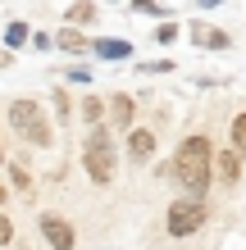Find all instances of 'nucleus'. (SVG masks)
Returning <instances> with one entry per match:
<instances>
[{
  "instance_id": "f257e3e1",
  "label": "nucleus",
  "mask_w": 246,
  "mask_h": 250,
  "mask_svg": "<svg viewBox=\"0 0 246 250\" xmlns=\"http://www.w3.org/2000/svg\"><path fill=\"white\" fill-rule=\"evenodd\" d=\"M169 173L178 178L182 196L205 200V191H210V182H214V146H210L205 132H192V137H182V146L173 150Z\"/></svg>"
},
{
  "instance_id": "aec40b11",
  "label": "nucleus",
  "mask_w": 246,
  "mask_h": 250,
  "mask_svg": "<svg viewBox=\"0 0 246 250\" xmlns=\"http://www.w3.org/2000/svg\"><path fill=\"white\" fill-rule=\"evenodd\" d=\"M173 60H151V64H141V73H169Z\"/></svg>"
},
{
  "instance_id": "a878e982",
  "label": "nucleus",
  "mask_w": 246,
  "mask_h": 250,
  "mask_svg": "<svg viewBox=\"0 0 246 250\" xmlns=\"http://www.w3.org/2000/svg\"><path fill=\"white\" fill-rule=\"evenodd\" d=\"M0 159H5V155H0Z\"/></svg>"
},
{
  "instance_id": "20e7f679",
  "label": "nucleus",
  "mask_w": 246,
  "mask_h": 250,
  "mask_svg": "<svg viewBox=\"0 0 246 250\" xmlns=\"http://www.w3.org/2000/svg\"><path fill=\"white\" fill-rule=\"evenodd\" d=\"M205 218H210V205L205 200L178 196V200L169 205V214H164V228H169V237H192V232L205 228Z\"/></svg>"
},
{
  "instance_id": "dca6fc26",
  "label": "nucleus",
  "mask_w": 246,
  "mask_h": 250,
  "mask_svg": "<svg viewBox=\"0 0 246 250\" xmlns=\"http://www.w3.org/2000/svg\"><path fill=\"white\" fill-rule=\"evenodd\" d=\"M133 14H146V19H160V23L169 19V9L160 5V0H133Z\"/></svg>"
},
{
  "instance_id": "4be33fe9",
  "label": "nucleus",
  "mask_w": 246,
  "mask_h": 250,
  "mask_svg": "<svg viewBox=\"0 0 246 250\" xmlns=\"http://www.w3.org/2000/svg\"><path fill=\"white\" fill-rule=\"evenodd\" d=\"M32 46H37V50H50L55 37H50V32H32Z\"/></svg>"
},
{
  "instance_id": "4468645a",
  "label": "nucleus",
  "mask_w": 246,
  "mask_h": 250,
  "mask_svg": "<svg viewBox=\"0 0 246 250\" xmlns=\"http://www.w3.org/2000/svg\"><path fill=\"white\" fill-rule=\"evenodd\" d=\"M78 114H82V119L91 123V127H100V119H105V100H96V96H87L82 105H78Z\"/></svg>"
},
{
  "instance_id": "423d86ee",
  "label": "nucleus",
  "mask_w": 246,
  "mask_h": 250,
  "mask_svg": "<svg viewBox=\"0 0 246 250\" xmlns=\"http://www.w3.org/2000/svg\"><path fill=\"white\" fill-rule=\"evenodd\" d=\"M105 109H110V123H114V132H133V119H137V100L128 96V91H114V96L105 100Z\"/></svg>"
},
{
  "instance_id": "39448f33",
  "label": "nucleus",
  "mask_w": 246,
  "mask_h": 250,
  "mask_svg": "<svg viewBox=\"0 0 246 250\" xmlns=\"http://www.w3.org/2000/svg\"><path fill=\"white\" fill-rule=\"evenodd\" d=\"M37 228H41V237H46L50 250H73V246H78L73 223H68V218H60V214H41V218H37Z\"/></svg>"
},
{
  "instance_id": "2eb2a0df",
  "label": "nucleus",
  "mask_w": 246,
  "mask_h": 250,
  "mask_svg": "<svg viewBox=\"0 0 246 250\" xmlns=\"http://www.w3.org/2000/svg\"><path fill=\"white\" fill-rule=\"evenodd\" d=\"M228 137H233V150L246 159V114H237L233 119V127H228Z\"/></svg>"
},
{
  "instance_id": "f3484780",
  "label": "nucleus",
  "mask_w": 246,
  "mask_h": 250,
  "mask_svg": "<svg viewBox=\"0 0 246 250\" xmlns=\"http://www.w3.org/2000/svg\"><path fill=\"white\" fill-rule=\"evenodd\" d=\"M9 187H14V191H32V173H27V164H23V159L9 168Z\"/></svg>"
},
{
  "instance_id": "9d476101",
  "label": "nucleus",
  "mask_w": 246,
  "mask_h": 250,
  "mask_svg": "<svg viewBox=\"0 0 246 250\" xmlns=\"http://www.w3.org/2000/svg\"><path fill=\"white\" fill-rule=\"evenodd\" d=\"M55 46L64 55H91V37H87L82 27H60V32H55Z\"/></svg>"
},
{
  "instance_id": "f03ea898",
  "label": "nucleus",
  "mask_w": 246,
  "mask_h": 250,
  "mask_svg": "<svg viewBox=\"0 0 246 250\" xmlns=\"http://www.w3.org/2000/svg\"><path fill=\"white\" fill-rule=\"evenodd\" d=\"M82 168L96 187H110L114 182V168H119V150H114V137L105 127H91L82 137Z\"/></svg>"
},
{
  "instance_id": "1a4fd4ad",
  "label": "nucleus",
  "mask_w": 246,
  "mask_h": 250,
  "mask_svg": "<svg viewBox=\"0 0 246 250\" xmlns=\"http://www.w3.org/2000/svg\"><path fill=\"white\" fill-rule=\"evenodd\" d=\"M91 55L96 60H133V41H119V37H91Z\"/></svg>"
},
{
  "instance_id": "5701e85b",
  "label": "nucleus",
  "mask_w": 246,
  "mask_h": 250,
  "mask_svg": "<svg viewBox=\"0 0 246 250\" xmlns=\"http://www.w3.org/2000/svg\"><path fill=\"white\" fill-rule=\"evenodd\" d=\"M196 5H201V9H214V5H224V0H196Z\"/></svg>"
},
{
  "instance_id": "a211bd4d",
  "label": "nucleus",
  "mask_w": 246,
  "mask_h": 250,
  "mask_svg": "<svg viewBox=\"0 0 246 250\" xmlns=\"http://www.w3.org/2000/svg\"><path fill=\"white\" fill-rule=\"evenodd\" d=\"M178 37H182V27L173 23V19H164L160 27H155V41H160V46H173V41H178Z\"/></svg>"
},
{
  "instance_id": "9b49d317",
  "label": "nucleus",
  "mask_w": 246,
  "mask_h": 250,
  "mask_svg": "<svg viewBox=\"0 0 246 250\" xmlns=\"http://www.w3.org/2000/svg\"><path fill=\"white\" fill-rule=\"evenodd\" d=\"M214 178H219L224 187H233V182L242 178V155L233 150V146H228L224 155H214Z\"/></svg>"
},
{
  "instance_id": "412c9836",
  "label": "nucleus",
  "mask_w": 246,
  "mask_h": 250,
  "mask_svg": "<svg viewBox=\"0 0 246 250\" xmlns=\"http://www.w3.org/2000/svg\"><path fill=\"white\" fill-rule=\"evenodd\" d=\"M9 241H14V223H9L5 214H0V246H9Z\"/></svg>"
},
{
  "instance_id": "0eeeda50",
  "label": "nucleus",
  "mask_w": 246,
  "mask_h": 250,
  "mask_svg": "<svg viewBox=\"0 0 246 250\" xmlns=\"http://www.w3.org/2000/svg\"><path fill=\"white\" fill-rule=\"evenodd\" d=\"M128 137V159L133 164H151L155 159V132L151 127H133V132H123Z\"/></svg>"
},
{
  "instance_id": "b1692460",
  "label": "nucleus",
  "mask_w": 246,
  "mask_h": 250,
  "mask_svg": "<svg viewBox=\"0 0 246 250\" xmlns=\"http://www.w3.org/2000/svg\"><path fill=\"white\" fill-rule=\"evenodd\" d=\"M0 200H5V182H0Z\"/></svg>"
},
{
  "instance_id": "6ab92c4d",
  "label": "nucleus",
  "mask_w": 246,
  "mask_h": 250,
  "mask_svg": "<svg viewBox=\"0 0 246 250\" xmlns=\"http://www.w3.org/2000/svg\"><path fill=\"white\" fill-rule=\"evenodd\" d=\"M55 114H60V123H68V119H73V100H68L64 91H55Z\"/></svg>"
},
{
  "instance_id": "6e6552de",
  "label": "nucleus",
  "mask_w": 246,
  "mask_h": 250,
  "mask_svg": "<svg viewBox=\"0 0 246 250\" xmlns=\"http://www.w3.org/2000/svg\"><path fill=\"white\" fill-rule=\"evenodd\" d=\"M187 41H192V46H201V50H228V46H233V37L219 32V27H210V23H192Z\"/></svg>"
},
{
  "instance_id": "ddd939ff",
  "label": "nucleus",
  "mask_w": 246,
  "mask_h": 250,
  "mask_svg": "<svg viewBox=\"0 0 246 250\" xmlns=\"http://www.w3.org/2000/svg\"><path fill=\"white\" fill-rule=\"evenodd\" d=\"M27 41H32V27H27L23 19H14L5 27V50H19V46H27Z\"/></svg>"
},
{
  "instance_id": "7ed1b4c3",
  "label": "nucleus",
  "mask_w": 246,
  "mask_h": 250,
  "mask_svg": "<svg viewBox=\"0 0 246 250\" xmlns=\"http://www.w3.org/2000/svg\"><path fill=\"white\" fill-rule=\"evenodd\" d=\"M9 127L19 132L27 146H37V150H46L55 146V132H50V119L41 114L37 100H9Z\"/></svg>"
},
{
  "instance_id": "393cba45",
  "label": "nucleus",
  "mask_w": 246,
  "mask_h": 250,
  "mask_svg": "<svg viewBox=\"0 0 246 250\" xmlns=\"http://www.w3.org/2000/svg\"><path fill=\"white\" fill-rule=\"evenodd\" d=\"M0 64H9V55H0Z\"/></svg>"
},
{
  "instance_id": "f8f14e48",
  "label": "nucleus",
  "mask_w": 246,
  "mask_h": 250,
  "mask_svg": "<svg viewBox=\"0 0 246 250\" xmlns=\"http://www.w3.org/2000/svg\"><path fill=\"white\" fill-rule=\"evenodd\" d=\"M100 19V9H96V0H73L64 14V27H91Z\"/></svg>"
}]
</instances>
